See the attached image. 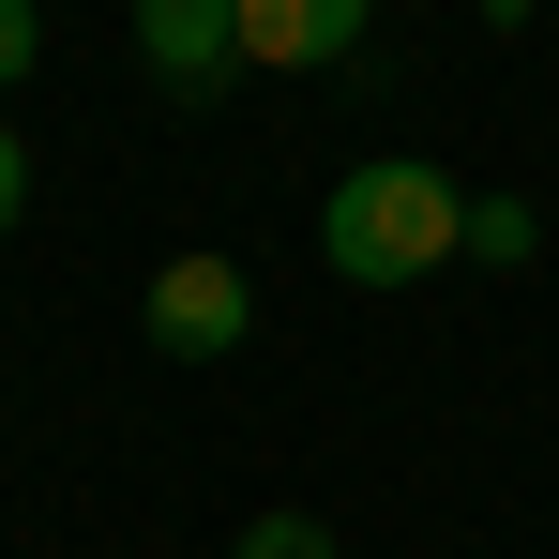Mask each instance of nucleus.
<instances>
[{"instance_id":"20e7f679","label":"nucleus","mask_w":559,"mask_h":559,"mask_svg":"<svg viewBox=\"0 0 559 559\" xmlns=\"http://www.w3.org/2000/svg\"><path fill=\"white\" fill-rule=\"evenodd\" d=\"M378 0H242V61H273V76H318V61H348L364 46Z\"/></svg>"},{"instance_id":"f03ea898","label":"nucleus","mask_w":559,"mask_h":559,"mask_svg":"<svg viewBox=\"0 0 559 559\" xmlns=\"http://www.w3.org/2000/svg\"><path fill=\"white\" fill-rule=\"evenodd\" d=\"M136 333H152L167 364H227V348L258 333V287H242V258H167V273H152V302H136Z\"/></svg>"},{"instance_id":"f257e3e1","label":"nucleus","mask_w":559,"mask_h":559,"mask_svg":"<svg viewBox=\"0 0 559 559\" xmlns=\"http://www.w3.org/2000/svg\"><path fill=\"white\" fill-rule=\"evenodd\" d=\"M318 258L348 287H424L439 258H468V182L424 167V152H378V167H348L318 197Z\"/></svg>"},{"instance_id":"423d86ee","label":"nucleus","mask_w":559,"mask_h":559,"mask_svg":"<svg viewBox=\"0 0 559 559\" xmlns=\"http://www.w3.org/2000/svg\"><path fill=\"white\" fill-rule=\"evenodd\" d=\"M227 559H333V530H318V514H258Z\"/></svg>"},{"instance_id":"7ed1b4c3","label":"nucleus","mask_w":559,"mask_h":559,"mask_svg":"<svg viewBox=\"0 0 559 559\" xmlns=\"http://www.w3.org/2000/svg\"><path fill=\"white\" fill-rule=\"evenodd\" d=\"M136 61L167 106H212L242 76V0H136Z\"/></svg>"},{"instance_id":"0eeeda50","label":"nucleus","mask_w":559,"mask_h":559,"mask_svg":"<svg viewBox=\"0 0 559 559\" xmlns=\"http://www.w3.org/2000/svg\"><path fill=\"white\" fill-rule=\"evenodd\" d=\"M31 61H46V15H31V0H0V92H15Z\"/></svg>"},{"instance_id":"6e6552de","label":"nucleus","mask_w":559,"mask_h":559,"mask_svg":"<svg viewBox=\"0 0 559 559\" xmlns=\"http://www.w3.org/2000/svg\"><path fill=\"white\" fill-rule=\"evenodd\" d=\"M15 212H31V136L0 121V227H15Z\"/></svg>"},{"instance_id":"39448f33","label":"nucleus","mask_w":559,"mask_h":559,"mask_svg":"<svg viewBox=\"0 0 559 559\" xmlns=\"http://www.w3.org/2000/svg\"><path fill=\"white\" fill-rule=\"evenodd\" d=\"M530 242H545V212H530V197H468V258H499V273H514Z\"/></svg>"}]
</instances>
